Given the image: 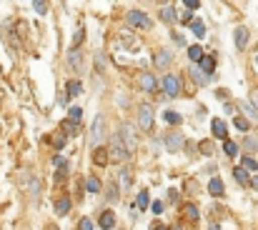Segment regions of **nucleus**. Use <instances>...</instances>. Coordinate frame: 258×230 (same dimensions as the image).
I'll list each match as a JSON object with an SVG mask.
<instances>
[{
    "label": "nucleus",
    "mask_w": 258,
    "mask_h": 230,
    "mask_svg": "<svg viewBox=\"0 0 258 230\" xmlns=\"http://www.w3.org/2000/svg\"><path fill=\"white\" fill-rule=\"evenodd\" d=\"M60 128H63V130H68V133H71V130H76V128H78V125H76V123H71V120H63V125H60Z\"/></svg>",
    "instance_id": "nucleus-42"
},
{
    "label": "nucleus",
    "mask_w": 258,
    "mask_h": 230,
    "mask_svg": "<svg viewBox=\"0 0 258 230\" xmlns=\"http://www.w3.org/2000/svg\"><path fill=\"white\" fill-rule=\"evenodd\" d=\"M151 230H171L168 225H163V223H156V225H151Z\"/></svg>",
    "instance_id": "nucleus-48"
},
{
    "label": "nucleus",
    "mask_w": 258,
    "mask_h": 230,
    "mask_svg": "<svg viewBox=\"0 0 258 230\" xmlns=\"http://www.w3.org/2000/svg\"><path fill=\"white\" fill-rule=\"evenodd\" d=\"M178 198H180V195H178V190H168V200H171V203H178Z\"/></svg>",
    "instance_id": "nucleus-44"
},
{
    "label": "nucleus",
    "mask_w": 258,
    "mask_h": 230,
    "mask_svg": "<svg viewBox=\"0 0 258 230\" xmlns=\"http://www.w3.org/2000/svg\"><path fill=\"white\" fill-rule=\"evenodd\" d=\"M241 168H243L246 173H258V160L256 158H251V155H246L243 163H241Z\"/></svg>",
    "instance_id": "nucleus-21"
},
{
    "label": "nucleus",
    "mask_w": 258,
    "mask_h": 230,
    "mask_svg": "<svg viewBox=\"0 0 258 230\" xmlns=\"http://www.w3.org/2000/svg\"><path fill=\"white\" fill-rule=\"evenodd\" d=\"M238 143H233V140H223V153L228 155V158H236L238 155Z\"/></svg>",
    "instance_id": "nucleus-25"
},
{
    "label": "nucleus",
    "mask_w": 258,
    "mask_h": 230,
    "mask_svg": "<svg viewBox=\"0 0 258 230\" xmlns=\"http://www.w3.org/2000/svg\"><path fill=\"white\" fill-rule=\"evenodd\" d=\"M148 200H151L148 190H141L138 198H136V208H138V210H146V208H148Z\"/></svg>",
    "instance_id": "nucleus-24"
},
{
    "label": "nucleus",
    "mask_w": 258,
    "mask_h": 230,
    "mask_svg": "<svg viewBox=\"0 0 258 230\" xmlns=\"http://www.w3.org/2000/svg\"><path fill=\"white\" fill-rule=\"evenodd\" d=\"M53 165H55L58 170H68V163H66V158H60V155L53 158Z\"/></svg>",
    "instance_id": "nucleus-37"
},
{
    "label": "nucleus",
    "mask_w": 258,
    "mask_h": 230,
    "mask_svg": "<svg viewBox=\"0 0 258 230\" xmlns=\"http://www.w3.org/2000/svg\"><path fill=\"white\" fill-rule=\"evenodd\" d=\"M188 58H190V63H193V65H198V60L203 58V48H201V45L188 48Z\"/></svg>",
    "instance_id": "nucleus-22"
},
{
    "label": "nucleus",
    "mask_w": 258,
    "mask_h": 230,
    "mask_svg": "<svg viewBox=\"0 0 258 230\" xmlns=\"http://www.w3.org/2000/svg\"><path fill=\"white\" fill-rule=\"evenodd\" d=\"M163 118H166V123H171V125H178V123L183 120L175 110H166V113H163Z\"/></svg>",
    "instance_id": "nucleus-29"
},
{
    "label": "nucleus",
    "mask_w": 258,
    "mask_h": 230,
    "mask_svg": "<svg viewBox=\"0 0 258 230\" xmlns=\"http://www.w3.org/2000/svg\"><path fill=\"white\" fill-rule=\"evenodd\" d=\"M198 148L203 150V155H213V143H211V140H201Z\"/></svg>",
    "instance_id": "nucleus-36"
},
{
    "label": "nucleus",
    "mask_w": 258,
    "mask_h": 230,
    "mask_svg": "<svg viewBox=\"0 0 258 230\" xmlns=\"http://www.w3.org/2000/svg\"><path fill=\"white\" fill-rule=\"evenodd\" d=\"M233 178H236L241 185H246V183H248V173H246L241 165H238V168H233Z\"/></svg>",
    "instance_id": "nucleus-27"
},
{
    "label": "nucleus",
    "mask_w": 258,
    "mask_h": 230,
    "mask_svg": "<svg viewBox=\"0 0 258 230\" xmlns=\"http://www.w3.org/2000/svg\"><path fill=\"white\" fill-rule=\"evenodd\" d=\"M183 5H185V8H188V10H190V13H193V10H198V8H201V3H198V0H183Z\"/></svg>",
    "instance_id": "nucleus-39"
},
{
    "label": "nucleus",
    "mask_w": 258,
    "mask_h": 230,
    "mask_svg": "<svg viewBox=\"0 0 258 230\" xmlns=\"http://www.w3.org/2000/svg\"><path fill=\"white\" fill-rule=\"evenodd\" d=\"M138 125L148 133V130H153V108L148 105V103H143L141 108H138Z\"/></svg>",
    "instance_id": "nucleus-6"
},
{
    "label": "nucleus",
    "mask_w": 258,
    "mask_h": 230,
    "mask_svg": "<svg viewBox=\"0 0 258 230\" xmlns=\"http://www.w3.org/2000/svg\"><path fill=\"white\" fill-rule=\"evenodd\" d=\"M183 145H185V140H183V135L180 133H173L166 138V148L171 150V153H180L183 150Z\"/></svg>",
    "instance_id": "nucleus-10"
},
{
    "label": "nucleus",
    "mask_w": 258,
    "mask_h": 230,
    "mask_svg": "<svg viewBox=\"0 0 258 230\" xmlns=\"http://www.w3.org/2000/svg\"><path fill=\"white\" fill-rule=\"evenodd\" d=\"M81 83L78 80H68V85H66V93H68V98H76V95H81Z\"/></svg>",
    "instance_id": "nucleus-23"
},
{
    "label": "nucleus",
    "mask_w": 258,
    "mask_h": 230,
    "mask_svg": "<svg viewBox=\"0 0 258 230\" xmlns=\"http://www.w3.org/2000/svg\"><path fill=\"white\" fill-rule=\"evenodd\" d=\"M33 10H35L38 15H45V13H48V3H40V0H35V3H33Z\"/></svg>",
    "instance_id": "nucleus-35"
},
{
    "label": "nucleus",
    "mask_w": 258,
    "mask_h": 230,
    "mask_svg": "<svg viewBox=\"0 0 258 230\" xmlns=\"http://www.w3.org/2000/svg\"><path fill=\"white\" fill-rule=\"evenodd\" d=\"M161 88H163V93H166L168 98H178V95L183 93V83H180V78L173 75V73H168V75L163 78Z\"/></svg>",
    "instance_id": "nucleus-2"
},
{
    "label": "nucleus",
    "mask_w": 258,
    "mask_h": 230,
    "mask_svg": "<svg viewBox=\"0 0 258 230\" xmlns=\"http://www.w3.org/2000/svg\"><path fill=\"white\" fill-rule=\"evenodd\" d=\"M246 45H248V28H236V48L246 50Z\"/></svg>",
    "instance_id": "nucleus-14"
},
{
    "label": "nucleus",
    "mask_w": 258,
    "mask_h": 230,
    "mask_svg": "<svg viewBox=\"0 0 258 230\" xmlns=\"http://www.w3.org/2000/svg\"><path fill=\"white\" fill-rule=\"evenodd\" d=\"M53 145H55V150H63V148H66V135H58Z\"/></svg>",
    "instance_id": "nucleus-40"
},
{
    "label": "nucleus",
    "mask_w": 258,
    "mask_h": 230,
    "mask_svg": "<svg viewBox=\"0 0 258 230\" xmlns=\"http://www.w3.org/2000/svg\"><path fill=\"white\" fill-rule=\"evenodd\" d=\"M211 130H213V138L228 140V125H226L221 118H213V120H211Z\"/></svg>",
    "instance_id": "nucleus-9"
},
{
    "label": "nucleus",
    "mask_w": 258,
    "mask_h": 230,
    "mask_svg": "<svg viewBox=\"0 0 258 230\" xmlns=\"http://www.w3.org/2000/svg\"><path fill=\"white\" fill-rule=\"evenodd\" d=\"M243 148H246L248 153H253V150L258 148V140H256V138H251V135H246V140H243Z\"/></svg>",
    "instance_id": "nucleus-33"
},
{
    "label": "nucleus",
    "mask_w": 258,
    "mask_h": 230,
    "mask_svg": "<svg viewBox=\"0 0 258 230\" xmlns=\"http://www.w3.org/2000/svg\"><path fill=\"white\" fill-rule=\"evenodd\" d=\"M236 108H243V110H246V115H248V118H251L253 123H258V108H253V105H251L248 100H243V103H238Z\"/></svg>",
    "instance_id": "nucleus-20"
},
{
    "label": "nucleus",
    "mask_w": 258,
    "mask_h": 230,
    "mask_svg": "<svg viewBox=\"0 0 258 230\" xmlns=\"http://www.w3.org/2000/svg\"><path fill=\"white\" fill-rule=\"evenodd\" d=\"M226 113H231V115L236 118V113H238V108H236L233 103H226Z\"/></svg>",
    "instance_id": "nucleus-43"
},
{
    "label": "nucleus",
    "mask_w": 258,
    "mask_h": 230,
    "mask_svg": "<svg viewBox=\"0 0 258 230\" xmlns=\"http://www.w3.org/2000/svg\"><path fill=\"white\" fill-rule=\"evenodd\" d=\"M198 68H201L203 75L211 80V78H213V70H216V58H213V55H203V58L198 60Z\"/></svg>",
    "instance_id": "nucleus-8"
},
{
    "label": "nucleus",
    "mask_w": 258,
    "mask_h": 230,
    "mask_svg": "<svg viewBox=\"0 0 258 230\" xmlns=\"http://www.w3.org/2000/svg\"><path fill=\"white\" fill-rule=\"evenodd\" d=\"M125 18H128V23H131L133 28H143V30H148V28L153 25V20H151L143 10H131Z\"/></svg>",
    "instance_id": "nucleus-5"
},
{
    "label": "nucleus",
    "mask_w": 258,
    "mask_h": 230,
    "mask_svg": "<svg viewBox=\"0 0 258 230\" xmlns=\"http://www.w3.org/2000/svg\"><path fill=\"white\" fill-rule=\"evenodd\" d=\"M68 213H71V200H68V198H60V200L55 203V215L63 218V215H68Z\"/></svg>",
    "instance_id": "nucleus-19"
},
{
    "label": "nucleus",
    "mask_w": 258,
    "mask_h": 230,
    "mask_svg": "<svg viewBox=\"0 0 258 230\" xmlns=\"http://www.w3.org/2000/svg\"><path fill=\"white\" fill-rule=\"evenodd\" d=\"M120 180H123V185H128V183H131V178H128V170H120Z\"/></svg>",
    "instance_id": "nucleus-46"
},
{
    "label": "nucleus",
    "mask_w": 258,
    "mask_h": 230,
    "mask_svg": "<svg viewBox=\"0 0 258 230\" xmlns=\"http://www.w3.org/2000/svg\"><path fill=\"white\" fill-rule=\"evenodd\" d=\"M68 63H71V65H76V68H81V63H83V60H81V53H78V50H71Z\"/></svg>",
    "instance_id": "nucleus-34"
},
{
    "label": "nucleus",
    "mask_w": 258,
    "mask_h": 230,
    "mask_svg": "<svg viewBox=\"0 0 258 230\" xmlns=\"http://www.w3.org/2000/svg\"><path fill=\"white\" fill-rule=\"evenodd\" d=\"M98 225L103 230H113L115 228V213L113 210H103L100 218H98Z\"/></svg>",
    "instance_id": "nucleus-11"
},
{
    "label": "nucleus",
    "mask_w": 258,
    "mask_h": 230,
    "mask_svg": "<svg viewBox=\"0 0 258 230\" xmlns=\"http://www.w3.org/2000/svg\"><path fill=\"white\" fill-rule=\"evenodd\" d=\"M83 38H86V35H83V30H78V33H76V40H73V45H81V43H83Z\"/></svg>",
    "instance_id": "nucleus-45"
},
{
    "label": "nucleus",
    "mask_w": 258,
    "mask_h": 230,
    "mask_svg": "<svg viewBox=\"0 0 258 230\" xmlns=\"http://www.w3.org/2000/svg\"><path fill=\"white\" fill-rule=\"evenodd\" d=\"M128 150H125V145H123V140L118 138V133L110 138V150H108V158H113V160H118V163H123V160H128Z\"/></svg>",
    "instance_id": "nucleus-3"
},
{
    "label": "nucleus",
    "mask_w": 258,
    "mask_h": 230,
    "mask_svg": "<svg viewBox=\"0 0 258 230\" xmlns=\"http://www.w3.org/2000/svg\"><path fill=\"white\" fill-rule=\"evenodd\" d=\"M105 195H108V200H110V203H118V198H120V195H118V185H115V183H110Z\"/></svg>",
    "instance_id": "nucleus-32"
},
{
    "label": "nucleus",
    "mask_w": 258,
    "mask_h": 230,
    "mask_svg": "<svg viewBox=\"0 0 258 230\" xmlns=\"http://www.w3.org/2000/svg\"><path fill=\"white\" fill-rule=\"evenodd\" d=\"M68 113H71V118H68V120H71V123H76V125H78V123H81V118H83V110H81V108H78V105H76V108H71V110H68Z\"/></svg>",
    "instance_id": "nucleus-30"
},
{
    "label": "nucleus",
    "mask_w": 258,
    "mask_h": 230,
    "mask_svg": "<svg viewBox=\"0 0 258 230\" xmlns=\"http://www.w3.org/2000/svg\"><path fill=\"white\" fill-rule=\"evenodd\" d=\"M216 95H218V98H221V100H226V98H228V90H226V88H221V90H218V93H216Z\"/></svg>",
    "instance_id": "nucleus-47"
},
{
    "label": "nucleus",
    "mask_w": 258,
    "mask_h": 230,
    "mask_svg": "<svg viewBox=\"0 0 258 230\" xmlns=\"http://www.w3.org/2000/svg\"><path fill=\"white\" fill-rule=\"evenodd\" d=\"M233 125H236L238 130H243V133H246V130L251 128V123H248L246 118H241V115H236V118H233Z\"/></svg>",
    "instance_id": "nucleus-31"
},
{
    "label": "nucleus",
    "mask_w": 258,
    "mask_h": 230,
    "mask_svg": "<svg viewBox=\"0 0 258 230\" xmlns=\"http://www.w3.org/2000/svg\"><path fill=\"white\" fill-rule=\"evenodd\" d=\"M153 63H156V68H168L173 63V53L171 50H158L156 58H153Z\"/></svg>",
    "instance_id": "nucleus-12"
},
{
    "label": "nucleus",
    "mask_w": 258,
    "mask_h": 230,
    "mask_svg": "<svg viewBox=\"0 0 258 230\" xmlns=\"http://www.w3.org/2000/svg\"><path fill=\"white\" fill-rule=\"evenodd\" d=\"M211 230H221V225H211Z\"/></svg>",
    "instance_id": "nucleus-51"
},
{
    "label": "nucleus",
    "mask_w": 258,
    "mask_h": 230,
    "mask_svg": "<svg viewBox=\"0 0 258 230\" xmlns=\"http://www.w3.org/2000/svg\"><path fill=\"white\" fill-rule=\"evenodd\" d=\"M188 25H190V30H193V35H196V38H206V25H203L198 18H193Z\"/></svg>",
    "instance_id": "nucleus-18"
},
{
    "label": "nucleus",
    "mask_w": 258,
    "mask_h": 230,
    "mask_svg": "<svg viewBox=\"0 0 258 230\" xmlns=\"http://www.w3.org/2000/svg\"><path fill=\"white\" fill-rule=\"evenodd\" d=\"M108 160H110V158H108V150H105V148H95V153H93V163H95V165L103 168V165H108Z\"/></svg>",
    "instance_id": "nucleus-17"
},
{
    "label": "nucleus",
    "mask_w": 258,
    "mask_h": 230,
    "mask_svg": "<svg viewBox=\"0 0 258 230\" xmlns=\"http://www.w3.org/2000/svg\"><path fill=\"white\" fill-rule=\"evenodd\" d=\"M248 183L253 185V190H258V175H253V178H248Z\"/></svg>",
    "instance_id": "nucleus-49"
},
{
    "label": "nucleus",
    "mask_w": 258,
    "mask_h": 230,
    "mask_svg": "<svg viewBox=\"0 0 258 230\" xmlns=\"http://www.w3.org/2000/svg\"><path fill=\"white\" fill-rule=\"evenodd\" d=\"M103 138H105V115H95V123H93V130H90V140H93L95 148H100Z\"/></svg>",
    "instance_id": "nucleus-4"
},
{
    "label": "nucleus",
    "mask_w": 258,
    "mask_h": 230,
    "mask_svg": "<svg viewBox=\"0 0 258 230\" xmlns=\"http://www.w3.org/2000/svg\"><path fill=\"white\" fill-rule=\"evenodd\" d=\"M93 228H95V225H93L90 218H81V220H78V230H93Z\"/></svg>",
    "instance_id": "nucleus-38"
},
{
    "label": "nucleus",
    "mask_w": 258,
    "mask_h": 230,
    "mask_svg": "<svg viewBox=\"0 0 258 230\" xmlns=\"http://www.w3.org/2000/svg\"><path fill=\"white\" fill-rule=\"evenodd\" d=\"M86 190L90 193V195H98V193L103 190V185H100V180H98L95 175H90V178L86 180Z\"/></svg>",
    "instance_id": "nucleus-16"
},
{
    "label": "nucleus",
    "mask_w": 258,
    "mask_h": 230,
    "mask_svg": "<svg viewBox=\"0 0 258 230\" xmlns=\"http://www.w3.org/2000/svg\"><path fill=\"white\" fill-rule=\"evenodd\" d=\"M208 193H211L213 198H223V195H226L223 180H221V178H211V183H208Z\"/></svg>",
    "instance_id": "nucleus-13"
},
{
    "label": "nucleus",
    "mask_w": 258,
    "mask_h": 230,
    "mask_svg": "<svg viewBox=\"0 0 258 230\" xmlns=\"http://www.w3.org/2000/svg\"><path fill=\"white\" fill-rule=\"evenodd\" d=\"M183 213H185V218H188L190 223H196V220L201 218V213H198V208H196V205H185V208H183Z\"/></svg>",
    "instance_id": "nucleus-26"
},
{
    "label": "nucleus",
    "mask_w": 258,
    "mask_h": 230,
    "mask_svg": "<svg viewBox=\"0 0 258 230\" xmlns=\"http://www.w3.org/2000/svg\"><path fill=\"white\" fill-rule=\"evenodd\" d=\"M151 210H153V215H161V213H163V203H161V200H156Z\"/></svg>",
    "instance_id": "nucleus-41"
},
{
    "label": "nucleus",
    "mask_w": 258,
    "mask_h": 230,
    "mask_svg": "<svg viewBox=\"0 0 258 230\" xmlns=\"http://www.w3.org/2000/svg\"><path fill=\"white\" fill-rule=\"evenodd\" d=\"M248 103H251V105H253V108H258V90H256V93H253V98H251V100H248Z\"/></svg>",
    "instance_id": "nucleus-50"
},
{
    "label": "nucleus",
    "mask_w": 258,
    "mask_h": 230,
    "mask_svg": "<svg viewBox=\"0 0 258 230\" xmlns=\"http://www.w3.org/2000/svg\"><path fill=\"white\" fill-rule=\"evenodd\" d=\"M0 73H3V70H0Z\"/></svg>",
    "instance_id": "nucleus-52"
},
{
    "label": "nucleus",
    "mask_w": 258,
    "mask_h": 230,
    "mask_svg": "<svg viewBox=\"0 0 258 230\" xmlns=\"http://www.w3.org/2000/svg\"><path fill=\"white\" fill-rule=\"evenodd\" d=\"M118 138L123 140V145H125L128 153H136V148H138V138H136V128H133L131 123H123V125H120Z\"/></svg>",
    "instance_id": "nucleus-1"
},
{
    "label": "nucleus",
    "mask_w": 258,
    "mask_h": 230,
    "mask_svg": "<svg viewBox=\"0 0 258 230\" xmlns=\"http://www.w3.org/2000/svg\"><path fill=\"white\" fill-rule=\"evenodd\" d=\"M138 83H141V90L143 93H156L158 90V78L153 75V73H141Z\"/></svg>",
    "instance_id": "nucleus-7"
},
{
    "label": "nucleus",
    "mask_w": 258,
    "mask_h": 230,
    "mask_svg": "<svg viewBox=\"0 0 258 230\" xmlns=\"http://www.w3.org/2000/svg\"><path fill=\"white\" fill-rule=\"evenodd\" d=\"M161 20H163V23H175V20H178V10H175L173 5H166V8L161 10Z\"/></svg>",
    "instance_id": "nucleus-15"
},
{
    "label": "nucleus",
    "mask_w": 258,
    "mask_h": 230,
    "mask_svg": "<svg viewBox=\"0 0 258 230\" xmlns=\"http://www.w3.org/2000/svg\"><path fill=\"white\" fill-rule=\"evenodd\" d=\"M190 75H193V80H196L198 85H206V83H208V78L201 73V68H198V65H193V68H190Z\"/></svg>",
    "instance_id": "nucleus-28"
}]
</instances>
